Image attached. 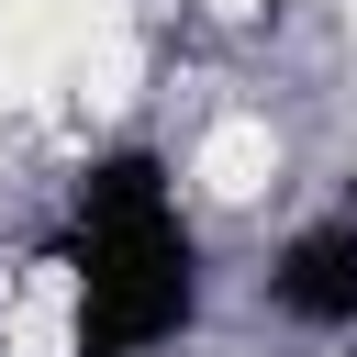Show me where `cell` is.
Masks as SVG:
<instances>
[{"mask_svg": "<svg viewBox=\"0 0 357 357\" xmlns=\"http://www.w3.org/2000/svg\"><path fill=\"white\" fill-rule=\"evenodd\" d=\"M190 178H201L212 201H257V190L279 178V134H268L257 112H223V123L190 145Z\"/></svg>", "mask_w": 357, "mask_h": 357, "instance_id": "cell-1", "label": "cell"}, {"mask_svg": "<svg viewBox=\"0 0 357 357\" xmlns=\"http://www.w3.org/2000/svg\"><path fill=\"white\" fill-rule=\"evenodd\" d=\"M0 357H78V290L67 279H22L0 301Z\"/></svg>", "mask_w": 357, "mask_h": 357, "instance_id": "cell-2", "label": "cell"}]
</instances>
